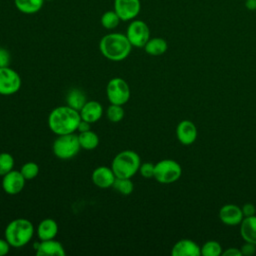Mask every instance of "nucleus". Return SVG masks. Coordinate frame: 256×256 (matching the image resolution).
<instances>
[{"instance_id": "obj_32", "label": "nucleus", "mask_w": 256, "mask_h": 256, "mask_svg": "<svg viewBox=\"0 0 256 256\" xmlns=\"http://www.w3.org/2000/svg\"><path fill=\"white\" fill-rule=\"evenodd\" d=\"M241 253L244 256H252L256 252V245L250 242H245V244L241 247Z\"/></svg>"}, {"instance_id": "obj_34", "label": "nucleus", "mask_w": 256, "mask_h": 256, "mask_svg": "<svg viewBox=\"0 0 256 256\" xmlns=\"http://www.w3.org/2000/svg\"><path fill=\"white\" fill-rule=\"evenodd\" d=\"M11 245L9 242L4 238H0V256H5L9 253Z\"/></svg>"}, {"instance_id": "obj_14", "label": "nucleus", "mask_w": 256, "mask_h": 256, "mask_svg": "<svg viewBox=\"0 0 256 256\" xmlns=\"http://www.w3.org/2000/svg\"><path fill=\"white\" fill-rule=\"evenodd\" d=\"M197 128L190 120H182L176 127V137L182 145H191L197 138Z\"/></svg>"}, {"instance_id": "obj_2", "label": "nucleus", "mask_w": 256, "mask_h": 256, "mask_svg": "<svg viewBox=\"0 0 256 256\" xmlns=\"http://www.w3.org/2000/svg\"><path fill=\"white\" fill-rule=\"evenodd\" d=\"M126 35L122 33H110L102 37L99 49L102 55L111 61H122L126 59L132 49Z\"/></svg>"}, {"instance_id": "obj_6", "label": "nucleus", "mask_w": 256, "mask_h": 256, "mask_svg": "<svg viewBox=\"0 0 256 256\" xmlns=\"http://www.w3.org/2000/svg\"><path fill=\"white\" fill-rule=\"evenodd\" d=\"M182 174V168L173 159H163L155 164L154 179L161 184L176 182Z\"/></svg>"}, {"instance_id": "obj_29", "label": "nucleus", "mask_w": 256, "mask_h": 256, "mask_svg": "<svg viewBox=\"0 0 256 256\" xmlns=\"http://www.w3.org/2000/svg\"><path fill=\"white\" fill-rule=\"evenodd\" d=\"M20 172L22 173V175L24 176V178L26 180H32L34 178H36V176L39 173V166L38 164H36L35 162H26L25 164L22 165Z\"/></svg>"}, {"instance_id": "obj_36", "label": "nucleus", "mask_w": 256, "mask_h": 256, "mask_svg": "<svg viewBox=\"0 0 256 256\" xmlns=\"http://www.w3.org/2000/svg\"><path fill=\"white\" fill-rule=\"evenodd\" d=\"M90 125H91V123H89V122H87V121L81 119V121H80L79 124H78L77 131H79V133H80V132H85V131L91 130V129H90Z\"/></svg>"}, {"instance_id": "obj_9", "label": "nucleus", "mask_w": 256, "mask_h": 256, "mask_svg": "<svg viewBox=\"0 0 256 256\" xmlns=\"http://www.w3.org/2000/svg\"><path fill=\"white\" fill-rule=\"evenodd\" d=\"M126 36L133 47L142 48L150 39V30L144 21L134 20L129 24Z\"/></svg>"}, {"instance_id": "obj_15", "label": "nucleus", "mask_w": 256, "mask_h": 256, "mask_svg": "<svg viewBox=\"0 0 256 256\" xmlns=\"http://www.w3.org/2000/svg\"><path fill=\"white\" fill-rule=\"evenodd\" d=\"M91 179L95 186L106 189L113 186L116 176L111 167L99 166L93 170Z\"/></svg>"}, {"instance_id": "obj_13", "label": "nucleus", "mask_w": 256, "mask_h": 256, "mask_svg": "<svg viewBox=\"0 0 256 256\" xmlns=\"http://www.w3.org/2000/svg\"><path fill=\"white\" fill-rule=\"evenodd\" d=\"M37 256H65L66 252L63 245L54 239L40 240L34 244Z\"/></svg>"}, {"instance_id": "obj_8", "label": "nucleus", "mask_w": 256, "mask_h": 256, "mask_svg": "<svg viewBox=\"0 0 256 256\" xmlns=\"http://www.w3.org/2000/svg\"><path fill=\"white\" fill-rule=\"evenodd\" d=\"M21 77L14 69L0 68V95L8 96L15 94L21 88Z\"/></svg>"}, {"instance_id": "obj_3", "label": "nucleus", "mask_w": 256, "mask_h": 256, "mask_svg": "<svg viewBox=\"0 0 256 256\" xmlns=\"http://www.w3.org/2000/svg\"><path fill=\"white\" fill-rule=\"evenodd\" d=\"M34 236V225L25 218L10 221L4 231V237L11 247L21 248L28 244Z\"/></svg>"}, {"instance_id": "obj_10", "label": "nucleus", "mask_w": 256, "mask_h": 256, "mask_svg": "<svg viewBox=\"0 0 256 256\" xmlns=\"http://www.w3.org/2000/svg\"><path fill=\"white\" fill-rule=\"evenodd\" d=\"M26 179L22 175V173L18 170H12L5 174L2 178V188L4 192L9 195H17L19 194L24 186Z\"/></svg>"}, {"instance_id": "obj_11", "label": "nucleus", "mask_w": 256, "mask_h": 256, "mask_svg": "<svg viewBox=\"0 0 256 256\" xmlns=\"http://www.w3.org/2000/svg\"><path fill=\"white\" fill-rule=\"evenodd\" d=\"M140 0H115L114 11L123 21L134 19L140 12Z\"/></svg>"}, {"instance_id": "obj_33", "label": "nucleus", "mask_w": 256, "mask_h": 256, "mask_svg": "<svg viewBox=\"0 0 256 256\" xmlns=\"http://www.w3.org/2000/svg\"><path fill=\"white\" fill-rule=\"evenodd\" d=\"M241 209H242V213H243L244 217H249V216H253L256 214V207L252 203L244 204L241 207Z\"/></svg>"}, {"instance_id": "obj_19", "label": "nucleus", "mask_w": 256, "mask_h": 256, "mask_svg": "<svg viewBox=\"0 0 256 256\" xmlns=\"http://www.w3.org/2000/svg\"><path fill=\"white\" fill-rule=\"evenodd\" d=\"M240 235L245 242L256 245V215L244 217L240 223Z\"/></svg>"}, {"instance_id": "obj_16", "label": "nucleus", "mask_w": 256, "mask_h": 256, "mask_svg": "<svg viewBox=\"0 0 256 256\" xmlns=\"http://www.w3.org/2000/svg\"><path fill=\"white\" fill-rule=\"evenodd\" d=\"M172 256H199L201 247L190 239H181L177 241L171 250Z\"/></svg>"}, {"instance_id": "obj_21", "label": "nucleus", "mask_w": 256, "mask_h": 256, "mask_svg": "<svg viewBox=\"0 0 256 256\" xmlns=\"http://www.w3.org/2000/svg\"><path fill=\"white\" fill-rule=\"evenodd\" d=\"M86 102L87 100L84 92L77 88L71 89L66 96L67 105L77 111H80Z\"/></svg>"}, {"instance_id": "obj_17", "label": "nucleus", "mask_w": 256, "mask_h": 256, "mask_svg": "<svg viewBox=\"0 0 256 256\" xmlns=\"http://www.w3.org/2000/svg\"><path fill=\"white\" fill-rule=\"evenodd\" d=\"M81 119L89 123H95L103 115V107L98 101H87L79 111Z\"/></svg>"}, {"instance_id": "obj_35", "label": "nucleus", "mask_w": 256, "mask_h": 256, "mask_svg": "<svg viewBox=\"0 0 256 256\" xmlns=\"http://www.w3.org/2000/svg\"><path fill=\"white\" fill-rule=\"evenodd\" d=\"M223 256H242L241 250L236 247H230L227 248L224 252H222Z\"/></svg>"}, {"instance_id": "obj_28", "label": "nucleus", "mask_w": 256, "mask_h": 256, "mask_svg": "<svg viewBox=\"0 0 256 256\" xmlns=\"http://www.w3.org/2000/svg\"><path fill=\"white\" fill-rule=\"evenodd\" d=\"M14 168V158L8 152L0 153V176H4Z\"/></svg>"}, {"instance_id": "obj_18", "label": "nucleus", "mask_w": 256, "mask_h": 256, "mask_svg": "<svg viewBox=\"0 0 256 256\" xmlns=\"http://www.w3.org/2000/svg\"><path fill=\"white\" fill-rule=\"evenodd\" d=\"M58 224L54 219H43L37 226V236L39 240L54 239L58 233Z\"/></svg>"}, {"instance_id": "obj_12", "label": "nucleus", "mask_w": 256, "mask_h": 256, "mask_svg": "<svg viewBox=\"0 0 256 256\" xmlns=\"http://www.w3.org/2000/svg\"><path fill=\"white\" fill-rule=\"evenodd\" d=\"M219 218L221 222L227 226L240 225L244 219L242 209L235 204H225L219 210Z\"/></svg>"}, {"instance_id": "obj_30", "label": "nucleus", "mask_w": 256, "mask_h": 256, "mask_svg": "<svg viewBox=\"0 0 256 256\" xmlns=\"http://www.w3.org/2000/svg\"><path fill=\"white\" fill-rule=\"evenodd\" d=\"M154 170H155V164L150 162H145L140 165L139 172L143 178L149 179L154 178Z\"/></svg>"}, {"instance_id": "obj_25", "label": "nucleus", "mask_w": 256, "mask_h": 256, "mask_svg": "<svg viewBox=\"0 0 256 256\" xmlns=\"http://www.w3.org/2000/svg\"><path fill=\"white\" fill-rule=\"evenodd\" d=\"M222 254V247L219 242L209 240L201 246V255L203 256H219Z\"/></svg>"}, {"instance_id": "obj_20", "label": "nucleus", "mask_w": 256, "mask_h": 256, "mask_svg": "<svg viewBox=\"0 0 256 256\" xmlns=\"http://www.w3.org/2000/svg\"><path fill=\"white\" fill-rule=\"evenodd\" d=\"M143 48L145 52L151 56H160L167 51L168 44L163 38L155 37L149 39Z\"/></svg>"}, {"instance_id": "obj_23", "label": "nucleus", "mask_w": 256, "mask_h": 256, "mask_svg": "<svg viewBox=\"0 0 256 256\" xmlns=\"http://www.w3.org/2000/svg\"><path fill=\"white\" fill-rule=\"evenodd\" d=\"M14 2L20 12L24 14H34L42 8L44 0H14Z\"/></svg>"}, {"instance_id": "obj_4", "label": "nucleus", "mask_w": 256, "mask_h": 256, "mask_svg": "<svg viewBox=\"0 0 256 256\" xmlns=\"http://www.w3.org/2000/svg\"><path fill=\"white\" fill-rule=\"evenodd\" d=\"M141 165V159L137 152L133 150H123L112 160L111 168L118 178H132Z\"/></svg>"}, {"instance_id": "obj_37", "label": "nucleus", "mask_w": 256, "mask_h": 256, "mask_svg": "<svg viewBox=\"0 0 256 256\" xmlns=\"http://www.w3.org/2000/svg\"><path fill=\"white\" fill-rule=\"evenodd\" d=\"M245 7L250 11L256 10V0H245Z\"/></svg>"}, {"instance_id": "obj_24", "label": "nucleus", "mask_w": 256, "mask_h": 256, "mask_svg": "<svg viewBox=\"0 0 256 256\" xmlns=\"http://www.w3.org/2000/svg\"><path fill=\"white\" fill-rule=\"evenodd\" d=\"M118 193L122 195H130L133 192L134 185L131 178H118L116 177L112 186Z\"/></svg>"}, {"instance_id": "obj_5", "label": "nucleus", "mask_w": 256, "mask_h": 256, "mask_svg": "<svg viewBox=\"0 0 256 256\" xmlns=\"http://www.w3.org/2000/svg\"><path fill=\"white\" fill-rule=\"evenodd\" d=\"M81 149L78 135L75 133L58 135L52 144L54 155L61 160H69L76 156Z\"/></svg>"}, {"instance_id": "obj_38", "label": "nucleus", "mask_w": 256, "mask_h": 256, "mask_svg": "<svg viewBox=\"0 0 256 256\" xmlns=\"http://www.w3.org/2000/svg\"><path fill=\"white\" fill-rule=\"evenodd\" d=\"M46 1H51V0H46Z\"/></svg>"}, {"instance_id": "obj_7", "label": "nucleus", "mask_w": 256, "mask_h": 256, "mask_svg": "<svg viewBox=\"0 0 256 256\" xmlns=\"http://www.w3.org/2000/svg\"><path fill=\"white\" fill-rule=\"evenodd\" d=\"M106 95L110 104L124 105L130 99V87L123 78L115 77L108 82Z\"/></svg>"}, {"instance_id": "obj_1", "label": "nucleus", "mask_w": 256, "mask_h": 256, "mask_svg": "<svg viewBox=\"0 0 256 256\" xmlns=\"http://www.w3.org/2000/svg\"><path fill=\"white\" fill-rule=\"evenodd\" d=\"M81 121L79 111L68 105L54 108L48 116V127L56 135L75 133Z\"/></svg>"}, {"instance_id": "obj_31", "label": "nucleus", "mask_w": 256, "mask_h": 256, "mask_svg": "<svg viewBox=\"0 0 256 256\" xmlns=\"http://www.w3.org/2000/svg\"><path fill=\"white\" fill-rule=\"evenodd\" d=\"M11 61L10 53L7 49L0 47V68L8 67Z\"/></svg>"}, {"instance_id": "obj_22", "label": "nucleus", "mask_w": 256, "mask_h": 256, "mask_svg": "<svg viewBox=\"0 0 256 256\" xmlns=\"http://www.w3.org/2000/svg\"><path fill=\"white\" fill-rule=\"evenodd\" d=\"M80 147L85 150H93L99 144V136L92 130L80 132L78 134Z\"/></svg>"}, {"instance_id": "obj_27", "label": "nucleus", "mask_w": 256, "mask_h": 256, "mask_svg": "<svg viewBox=\"0 0 256 256\" xmlns=\"http://www.w3.org/2000/svg\"><path fill=\"white\" fill-rule=\"evenodd\" d=\"M120 18L115 11H107L101 17V24L105 29H114L118 26Z\"/></svg>"}, {"instance_id": "obj_26", "label": "nucleus", "mask_w": 256, "mask_h": 256, "mask_svg": "<svg viewBox=\"0 0 256 256\" xmlns=\"http://www.w3.org/2000/svg\"><path fill=\"white\" fill-rule=\"evenodd\" d=\"M125 115V111L123 109V105L110 104L106 110V116L109 121L113 123L120 122Z\"/></svg>"}]
</instances>
